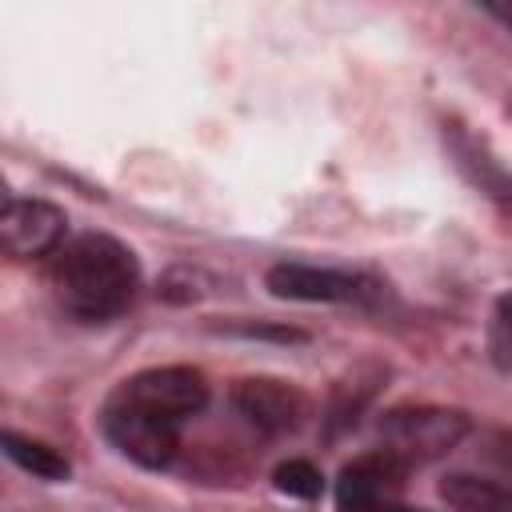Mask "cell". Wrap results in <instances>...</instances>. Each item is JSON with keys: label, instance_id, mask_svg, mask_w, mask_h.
Instances as JSON below:
<instances>
[{"label": "cell", "instance_id": "obj_1", "mask_svg": "<svg viewBox=\"0 0 512 512\" xmlns=\"http://www.w3.org/2000/svg\"><path fill=\"white\" fill-rule=\"evenodd\" d=\"M48 284L60 308L84 324L120 316L140 288V264L128 244L104 232H84L52 252Z\"/></svg>", "mask_w": 512, "mask_h": 512}, {"label": "cell", "instance_id": "obj_2", "mask_svg": "<svg viewBox=\"0 0 512 512\" xmlns=\"http://www.w3.org/2000/svg\"><path fill=\"white\" fill-rule=\"evenodd\" d=\"M468 416L456 408H436V404H416V408H392L380 420V436L384 448H392L396 456H404L408 464H424L436 460L444 452H452L464 436H468Z\"/></svg>", "mask_w": 512, "mask_h": 512}, {"label": "cell", "instance_id": "obj_3", "mask_svg": "<svg viewBox=\"0 0 512 512\" xmlns=\"http://www.w3.org/2000/svg\"><path fill=\"white\" fill-rule=\"evenodd\" d=\"M100 424H104V436L112 440V448L124 452L140 468L160 472L180 452V420L160 416V412L140 408V404H128L120 396H112Z\"/></svg>", "mask_w": 512, "mask_h": 512}, {"label": "cell", "instance_id": "obj_4", "mask_svg": "<svg viewBox=\"0 0 512 512\" xmlns=\"http://www.w3.org/2000/svg\"><path fill=\"white\" fill-rule=\"evenodd\" d=\"M116 396L128 400V404L152 408V412H160V416L184 420V416H196V412L208 404V384H204V376H200L196 368L164 364V368L136 372L132 380L120 384Z\"/></svg>", "mask_w": 512, "mask_h": 512}, {"label": "cell", "instance_id": "obj_5", "mask_svg": "<svg viewBox=\"0 0 512 512\" xmlns=\"http://www.w3.org/2000/svg\"><path fill=\"white\" fill-rule=\"evenodd\" d=\"M264 284H268L272 296L300 300V304H348V300H368L372 296L364 276L340 272V268H316V264H300V260L272 264Z\"/></svg>", "mask_w": 512, "mask_h": 512}, {"label": "cell", "instance_id": "obj_6", "mask_svg": "<svg viewBox=\"0 0 512 512\" xmlns=\"http://www.w3.org/2000/svg\"><path fill=\"white\" fill-rule=\"evenodd\" d=\"M64 228H68L64 208H56L48 200L12 196L0 208V244L16 260H36V256L56 252L64 240Z\"/></svg>", "mask_w": 512, "mask_h": 512}, {"label": "cell", "instance_id": "obj_7", "mask_svg": "<svg viewBox=\"0 0 512 512\" xmlns=\"http://www.w3.org/2000/svg\"><path fill=\"white\" fill-rule=\"evenodd\" d=\"M408 460L396 456L392 448L380 452H364L352 464L340 468L336 480V504L340 508H376V504H396L404 496V480H408Z\"/></svg>", "mask_w": 512, "mask_h": 512}, {"label": "cell", "instance_id": "obj_8", "mask_svg": "<svg viewBox=\"0 0 512 512\" xmlns=\"http://www.w3.org/2000/svg\"><path fill=\"white\" fill-rule=\"evenodd\" d=\"M232 408L256 428V432H268V436H280V432H292L304 416V396L284 384V380H272V376H248V380H236L232 388Z\"/></svg>", "mask_w": 512, "mask_h": 512}, {"label": "cell", "instance_id": "obj_9", "mask_svg": "<svg viewBox=\"0 0 512 512\" xmlns=\"http://www.w3.org/2000/svg\"><path fill=\"white\" fill-rule=\"evenodd\" d=\"M448 148H452V156H456V164H460V172L484 192V196H492L508 216H512V176L472 140V136H464L460 128H452L448 132Z\"/></svg>", "mask_w": 512, "mask_h": 512}, {"label": "cell", "instance_id": "obj_10", "mask_svg": "<svg viewBox=\"0 0 512 512\" xmlns=\"http://www.w3.org/2000/svg\"><path fill=\"white\" fill-rule=\"evenodd\" d=\"M440 500L464 512H496V508H512V484L456 472L440 484Z\"/></svg>", "mask_w": 512, "mask_h": 512}, {"label": "cell", "instance_id": "obj_11", "mask_svg": "<svg viewBox=\"0 0 512 512\" xmlns=\"http://www.w3.org/2000/svg\"><path fill=\"white\" fill-rule=\"evenodd\" d=\"M0 448H4V456L16 468L32 472L36 480H68V472H72V464L56 448H48L40 440H28V436H16V432H4L0 436Z\"/></svg>", "mask_w": 512, "mask_h": 512}, {"label": "cell", "instance_id": "obj_12", "mask_svg": "<svg viewBox=\"0 0 512 512\" xmlns=\"http://www.w3.org/2000/svg\"><path fill=\"white\" fill-rule=\"evenodd\" d=\"M272 480H276L280 492H288L296 500H316L320 488H324V476L312 460H284V464H276Z\"/></svg>", "mask_w": 512, "mask_h": 512}, {"label": "cell", "instance_id": "obj_13", "mask_svg": "<svg viewBox=\"0 0 512 512\" xmlns=\"http://www.w3.org/2000/svg\"><path fill=\"white\" fill-rule=\"evenodd\" d=\"M492 356L500 368H512V292H504L496 300V316H492Z\"/></svg>", "mask_w": 512, "mask_h": 512}, {"label": "cell", "instance_id": "obj_14", "mask_svg": "<svg viewBox=\"0 0 512 512\" xmlns=\"http://www.w3.org/2000/svg\"><path fill=\"white\" fill-rule=\"evenodd\" d=\"M484 460L496 468L504 484H512V432H492L484 440Z\"/></svg>", "mask_w": 512, "mask_h": 512}, {"label": "cell", "instance_id": "obj_15", "mask_svg": "<svg viewBox=\"0 0 512 512\" xmlns=\"http://www.w3.org/2000/svg\"><path fill=\"white\" fill-rule=\"evenodd\" d=\"M484 12H492L500 24H508L512 28V0H476Z\"/></svg>", "mask_w": 512, "mask_h": 512}]
</instances>
